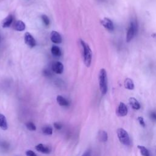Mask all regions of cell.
Wrapping results in <instances>:
<instances>
[{"label": "cell", "instance_id": "cell-8", "mask_svg": "<svg viewBox=\"0 0 156 156\" xmlns=\"http://www.w3.org/2000/svg\"><path fill=\"white\" fill-rule=\"evenodd\" d=\"M127 112L128 109L125 104L123 102H120L116 111L117 114L120 116H125L127 114Z\"/></svg>", "mask_w": 156, "mask_h": 156}, {"label": "cell", "instance_id": "cell-30", "mask_svg": "<svg viewBox=\"0 0 156 156\" xmlns=\"http://www.w3.org/2000/svg\"><path fill=\"white\" fill-rule=\"evenodd\" d=\"M155 153H156V149H155Z\"/></svg>", "mask_w": 156, "mask_h": 156}, {"label": "cell", "instance_id": "cell-7", "mask_svg": "<svg viewBox=\"0 0 156 156\" xmlns=\"http://www.w3.org/2000/svg\"><path fill=\"white\" fill-rule=\"evenodd\" d=\"M51 40L54 43L59 44L62 42V39L61 34L58 32L53 31L51 33Z\"/></svg>", "mask_w": 156, "mask_h": 156}, {"label": "cell", "instance_id": "cell-4", "mask_svg": "<svg viewBox=\"0 0 156 156\" xmlns=\"http://www.w3.org/2000/svg\"><path fill=\"white\" fill-rule=\"evenodd\" d=\"M117 135L121 143L126 146H129L131 144L129 135L126 130L123 128H120L117 130Z\"/></svg>", "mask_w": 156, "mask_h": 156}, {"label": "cell", "instance_id": "cell-11", "mask_svg": "<svg viewBox=\"0 0 156 156\" xmlns=\"http://www.w3.org/2000/svg\"><path fill=\"white\" fill-rule=\"evenodd\" d=\"M57 102L61 106L67 107L70 105V102L68 101L61 95H58L57 96Z\"/></svg>", "mask_w": 156, "mask_h": 156}, {"label": "cell", "instance_id": "cell-3", "mask_svg": "<svg viewBox=\"0 0 156 156\" xmlns=\"http://www.w3.org/2000/svg\"><path fill=\"white\" fill-rule=\"evenodd\" d=\"M138 30V24L136 20H132L129 24L127 31L126 42H130L136 35Z\"/></svg>", "mask_w": 156, "mask_h": 156}, {"label": "cell", "instance_id": "cell-16", "mask_svg": "<svg viewBox=\"0 0 156 156\" xmlns=\"http://www.w3.org/2000/svg\"><path fill=\"white\" fill-rule=\"evenodd\" d=\"M98 137L100 141L106 142L108 139V135L107 133L104 131H100L98 132Z\"/></svg>", "mask_w": 156, "mask_h": 156}, {"label": "cell", "instance_id": "cell-26", "mask_svg": "<svg viewBox=\"0 0 156 156\" xmlns=\"http://www.w3.org/2000/svg\"><path fill=\"white\" fill-rule=\"evenodd\" d=\"M54 126L57 130H60L62 129V125L58 123H55L54 124Z\"/></svg>", "mask_w": 156, "mask_h": 156}, {"label": "cell", "instance_id": "cell-25", "mask_svg": "<svg viewBox=\"0 0 156 156\" xmlns=\"http://www.w3.org/2000/svg\"><path fill=\"white\" fill-rule=\"evenodd\" d=\"M26 154L29 156H36V154L31 150H28L26 152Z\"/></svg>", "mask_w": 156, "mask_h": 156}, {"label": "cell", "instance_id": "cell-1", "mask_svg": "<svg viewBox=\"0 0 156 156\" xmlns=\"http://www.w3.org/2000/svg\"><path fill=\"white\" fill-rule=\"evenodd\" d=\"M81 45L82 47L83 50V57L84 63L87 67L91 65L92 61V51L89 45L82 40H80Z\"/></svg>", "mask_w": 156, "mask_h": 156}, {"label": "cell", "instance_id": "cell-6", "mask_svg": "<svg viewBox=\"0 0 156 156\" xmlns=\"http://www.w3.org/2000/svg\"><path fill=\"white\" fill-rule=\"evenodd\" d=\"M52 70L56 74H62L63 71V65L61 62H55L52 65Z\"/></svg>", "mask_w": 156, "mask_h": 156}, {"label": "cell", "instance_id": "cell-20", "mask_svg": "<svg viewBox=\"0 0 156 156\" xmlns=\"http://www.w3.org/2000/svg\"><path fill=\"white\" fill-rule=\"evenodd\" d=\"M42 131L43 133L45 135H52L53 134V129L49 126H45L42 128Z\"/></svg>", "mask_w": 156, "mask_h": 156}, {"label": "cell", "instance_id": "cell-12", "mask_svg": "<svg viewBox=\"0 0 156 156\" xmlns=\"http://www.w3.org/2000/svg\"><path fill=\"white\" fill-rule=\"evenodd\" d=\"M129 104L130 105H131V106L134 109H135V110H139L140 109L141 107V106L139 102L136 100L135 98L134 97H131L130 98L129 100Z\"/></svg>", "mask_w": 156, "mask_h": 156}, {"label": "cell", "instance_id": "cell-14", "mask_svg": "<svg viewBox=\"0 0 156 156\" xmlns=\"http://www.w3.org/2000/svg\"><path fill=\"white\" fill-rule=\"evenodd\" d=\"M0 128L4 131L8 129L7 121H6L5 116L3 114H0Z\"/></svg>", "mask_w": 156, "mask_h": 156}, {"label": "cell", "instance_id": "cell-27", "mask_svg": "<svg viewBox=\"0 0 156 156\" xmlns=\"http://www.w3.org/2000/svg\"><path fill=\"white\" fill-rule=\"evenodd\" d=\"M44 75H45V76H47V77L50 76L51 75V73L49 72V71L48 70H45V71H44Z\"/></svg>", "mask_w": 156, "mask_h": 156}, {"label": "cell", "instance_id": "cell-17", "mask_svg": "<svg viewBox=\"0 0 156 156\" xmlns=\"http://www.w3.org/2000/svg\"><path fill=\"white\" fill-rule=\"evenodd\" d=\"M125 87L128 90H133L134 88V84L133 81L130 78H126L124 82Z\"/></svg>", "mask_w": 156, "mask_h": 156}, {"label": "cell", "instance_id": "cell-9", "mask_svg": "<svg viewBox=\"0 0 156 156\" xmlns=\"http://www.w3.org/2000/svg\"><path fill=\"white\" fill-rule=\"evenodd\" d=\"M101 24L108 31H112L114 29V25L112 20H110L109 18H104L101 21Z\"/></svg>", "mask_w": 156, "mask_h": 156}, {"label": "cell", "instance_id": "cell-18", "mask_svg": "<svg viewBox=\"0 0 156 156\" xmlns=\"http://www.w3.org/2000/svg\"><path fill=\"white\" fill-rule=\"evenodd\" d=\"M51 51L52 54L55 57H60L62 54L60 48L58 47L57 46H56V45H54V46L52 47Z\"/></svg>", "mask_w": 156, "mask_h": 156}, {"label": "cell", "instance_id": "cell-22", "mask_svg": "<svg viewBox=\"0 0 156 156\" xmlns=\"http://www.w3.org/2000/svg\"><path fill=\"white\" fill-rule=\"evenodd\" d=\"M42 20L44 23V24L47 26H48L50 24V21H49V18L47 16V15H43L42 16Z\"/></svg>", "mask_w": 156, "mask_h": 156}, {"label": "cell", "instance_id": "cell-29", "mask_svg": "<svg viewBox=\"0 0 156 156\" xmlns=\"http://www.w3.org/2000/svg\"><path fill=\"white\" fill-rule=\"evenodd\" d=\"M153 37L154 38H156V34H154L153 35Z\"/></svg>", "mask_w": 156, "mask_h": 156}, {"label": "cell", "instance_id": "cell-13", "mask_svg": "<svg viewBox=\"0 0 156 156\" xmlns=\"http://www.w3.org/2000/svg\"><path fill=\"white\" fill-rule=\"evenodd\" d=\"M14 28L17 31H23L26 28V26L23 22L18 20L15 22Z\"/></svg>", "mask_w": 156, "mask_h": 156}, {"label": "cell", "instance_id": "cell-28", "mask_svg": "<svg viewBox=\"0 0 156 156\" xmlns=\"http://www.w3.org/2000/svg\"><path fill=\"white\" fill-rule=\"evenodd\" d=\"M90 154V151H87L86 153H84V154H83V155H89Z\"/></svg>", "mask_w": 156, "mask_h": 156}, {"label": "cell", "instance_id": "cell-19", "mask_svg": "<svg viewBox=\"0 0 156 156\" xmlns=\"http://www.w3.org/2000/svg\"><path fill=\"white\" fill-rule=\"evenodd\" d=\"M138 149L140 151V153L142 155L144 156H149V153L148 151V149L143 146H140L138 145Z\"/></svg>", "mask_w": 156, "mask_h": 156}, {"label": "cell", "instance_id": "cell-15", "mask_svg": "<svg viewBox=\"0 0 156 156\" xmlns=\"http://www.w3.org/2000/svg\"><path fill=\"white\" fill-rule=\"evenodd\" d=\"M13 22V17L11 15H9L6 17L2 23V26L3 28H8L11 25Z\"/></svg>", "mask_w": 156, "mask_h": 156}, {"label": "cell", "instance_id": "cell-5", "mask_svg": "<svg viewBox=\"0 0 156 156\" xmlns=\"http://www.w3.org/2000/svg\"><path fill=\"white\" fill-rule=\"evenodd\" d=\"M24 42L25 43L31 48H34L36 46V41L29 32H26L24 34Z\"/></svg>", "mask_w": 156, "mask_h": 156}, {"label": "cell", "instance_id": "cell-24", "mask_svg": "<svg viewBox=\"0 0 156 156\" xmlns=\"http://www.w3.org/2000/svg\"><path fill=\"white\" fill-rule=\"evenodd\" d=\"M149 116H150V118L152 120L156 121V112H151Z\"/></svg>", "mask_w": 156, "mask_h": 156}, {"label": "cell", "instance_id": "cell-21", "mask_svg": "<svg viewBox=\"0 0 156 156\" xmlns=\"http://www.w3.org/2000/svg\"><path fill=\"white\" fill-rule=\"evenodd\" d=\"M26 127L29 130V131H34L36 130V125L34 124L33 123H32V122L27 123L26 124Z\"/></svg>", "mask_w": 156, "mask_h": 156}, {"label": "cell", "instance_id": "cell-23", "mask_svg": "<svg viewBox=\"0 0 156 156\" xmlns=\"http://www.w3.org/2000/svg\"><path fill=\"white\" fill-rule=\"evenodd\" d=\"M138 121H139V123L140 125L142 126V127H145L146 126V124H145V122L144 121V119L143 117H141V116H139L138 118Z\"/></svg>", "mask_w": 156, "mask_h": 156}, {"label": "cell", "instance_id": "cell-2", "mask_svg": "<svg viewBox=\"0 0 156 156\" xmlns=\"http://www.w3.org/2000/svg\"><path fill=\"white\" fill-rule=\"evenodd\" d=\"M99 85L101 92L105 95L107 92V75L105 69L102 68L99 73Z\"/></svg>", "mask_w": 156, "mask_h": 156}, {"label": "cell", "instance_id": "cell-10", "mask_svg": "<svg viewBox=\"0 0 156 156\" xmlns=\"http://www.w3.org/2000/svg\"><path fill=\"white\" fill-rule=\"evenodd\" d=\"M36 149L40 153L43 154H49L51 152V149L48 146L43 144H38L36 146Z\"/></svg>", "mask_w": 156, "mask_h": 156}]
</instances>
